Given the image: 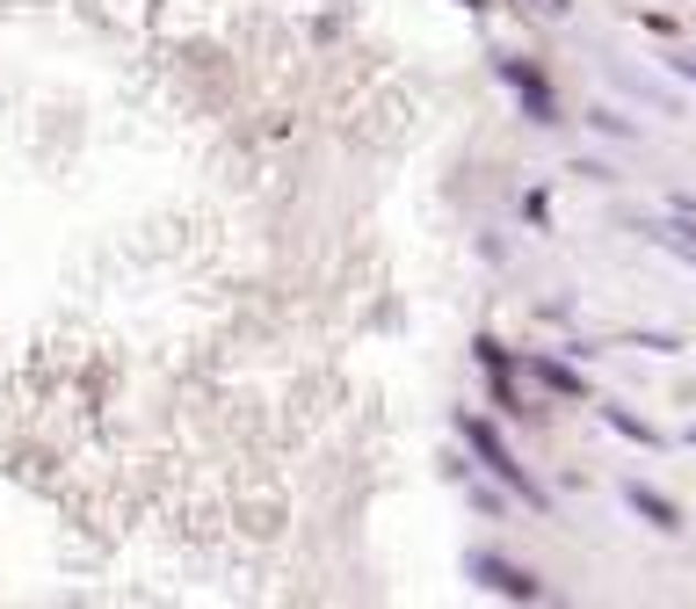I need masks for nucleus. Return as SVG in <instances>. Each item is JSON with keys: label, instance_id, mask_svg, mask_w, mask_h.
Returning <instances> with one entry per match:
<instances>
[{"label": "nucleus", "instance_id": "nucleus-1", "mask_svg": "<svg viewBox=\"0 0 696 609\" xmlns=\"http://www.w3.org/2000/svg\"><path fill=\"white\" fill-rule=\"evenodd\" d=\"M465 443H471V450H479V457H487V465H493V479H508V487H515L522 501H544V493H537V479H530V471H522L515 457H508V443H501V435H493V421L465 414Z\"/></svg>", "mask_w": 696, "mask_h": 609}, {"label": "nucleus", "instance_id": "nucleus-2", "mask_svg": "<svg viewBox=\"0 0 696 609\" xmlns=\"http://www.w3.org/2000/svg\"><path fill=\"white\" fill-rule=\"evenodd\" d=\"M471 574H479V580H487V588H501V595H515V602H537V580H530V574H522V566H508V558H471Z\"/></svg>", "mask_w": 696, "mask_h": 609}, {"label": "nucleus", "instance_id": "nucleus-3", "mask_svg": "<svg viewBox=\"0 0 696 609\" xmlns=\"http://www.w3.org/2000/svg\"><path fill=\"white\" fill-rule=\"evenodd\" d=\"M501 80L515 87L522 102H530V117H537V123H552V117H558V109H552V95H544V80H537V73H530V66H515V58H501Z\"/></svg>", "mask_w": 696, "mask_h": 609}, {"label": "nucleus", "instance_id": "nucleus-4", "mask_svg": "<svg viewBox=\"0 0 696 609\" xmlns=\"http://www.w3.org/2000/svg\"><path fill=\"white\" fill-rule=\"evenodd\" d=\"M530 370H537V378L552 384V392H566V400H580V378H574V370H566V363H552V356H537V363H530Z\"/></svg>", "mask_w": 696, "mask_h": 609}, {"label": "nucleus", "instance_id": "nucleus-5", "mask_svg": "<svg viewBox=\"0 0 696 609\" xmlns=\"http://www.w3.org/2000/svg\"><path fill=\"white\" fill-rule=\"evenodd\" d=\"M631 508H639V515H653L661 522V530H675V508L661 501V493H645V487H631Z\"/></svg>", "mask_w": 696, "mask_h": 609}, {"label": "nucleus", "instance_id": "nucleus-6", "mask_svg": "<svg viewBox=\"0 0 696 609\" xmlns=\"http://www.w3.org/2000/svg\"><path fill=\"white\" fill-rule=\"evenodd\" d=\"M609 421H617V428H624V435H639V443H653V428H645V421H631L624 406H609Z\"/></svg>", "mask_w": 696, "mask_h": 609}, {"label": "nucleus", "instance_id": "nucleus-7", "mask_svg": "<svg viewBox=\"0 0 696 609\" xmlns=\"http://www.w3.org/2000/svg\"><path fill=\"white\" fill-rule=\"evenodd\" d=\"M667 247H682V254L696 261V226H667Z\"/></svg>", "mask_w": 696, "mask_h": 609}, {"label": "nucleus", "instance_id": "nucleus-8", "mask_svg": "<svg viewBox=\"0 0 696 609\" xmlns=\"http://www.w3.org/2000/svg\"><path fill=\"white\" fill-rule=\"evenodd\" d=\"M682 73H689V80H696V52H689V58H682Z\"/></svg>", "mask_w": 696, "mask_h": 609}, {"label": "nucleus", "instance_id": "nucleus-9", "mask_svg": "<svg viewBox=\"0 0 696 609\" xmlns=\"http://www.w3.org/2000/svg\"><path fill=\"white\" fill-rule=\"evenodd\" d=\"M544 8H552V15H558V8H566V0H544Z\"/></svg>", "mask_w": 696, "mask_h": 609}]
</instances>
